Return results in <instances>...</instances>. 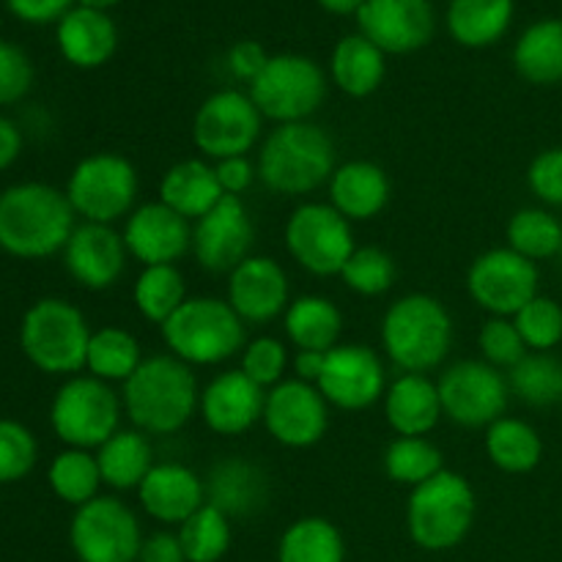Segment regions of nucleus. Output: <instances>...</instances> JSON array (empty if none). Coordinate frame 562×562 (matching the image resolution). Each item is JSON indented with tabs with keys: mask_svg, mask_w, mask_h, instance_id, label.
<instances>
[{
	"mask_svg": "<svg viewBox=\"0 0 562 562\" xmlns=\"http://www.w3.org/2000/svg\"><path fill=\"white\" fill-rule=\"evenodd\" d=\"M263 115L250 99V93H241L228 88L217 91L198 108L192 121V140L203 157L228 159L247 157L261 137Z\"/></svg>",
	"mask_w": 562,
	"mask_h": 562,
	"instance_id": "obj_13",
	"label": "nucleus"
},
{
	"mask_svg": "<svg viewBox=\"0 0 562 562\" xmlns=\"http://www.w3.org/2000/svg\"><path fill=\"white\" fill-rule=\"evenodd\" d=\"M206 486V503L223 510L228 519H247L267 508L269 503V481L261 467L247 459H225L212 467Z\"/></svg>",
	"mask_w": 562,
	"mask_h": 562,
	"instance_id": "obj_27",
	"label": "nucleus"
},
{
	"mask_svg": "<svg viewBox=\"0 0 562 562\" xmlns=\"http://www.w3.org/2000/svg\"><path fill=\"white\" fill-rule=\"evenodd\" d=\"M263 426L269 437L283 448L305 450L324 439L329 428V404L316 384L302 379H283L267 390L263 401Z\"/></svg>",
	"mask_w": 562,
	"mask_h": 562,
	"instance_id": "obj_16",
	"label": "nucleus"
},
{
	"mask_svg": "<svg viewBox=\"0 0 562 562\" xmlns=\"http://www.w3.org/2000/svg\"><path fill=\"white\" fill-rule=\"evenodd\" d=\"M508 387L536 409L562 404V360L549 351H530L508 371Z\"/></svg>",
	"mask_w": 562,
	"mask_h": 562,
	"instance_id": "obj_40",
	"label": "nucleus"
},
{
	"mask_svg": "<svg viewBox=\"0 0 562 562\" xmlns=\"http://www.w3.org/2000/svg\"><path fill=\"white\" fill-rule=\"evenodd\" d=\"M536 261L519 256L510 247L481 252L467 272V291L472 302L488 316L514 318L521 307L538 296Z\"/></svg>",
	"mask_w": 562,
	"mask_h": 562,
	"instance_id": "obj_14",
	"label": "nucleus"
},
{
	"mask_svg": "<svg viewBox=\"0 0 562 562\" xmlns=\"http://www.w3.org/2000/svg\"><path fill=\"white\" fill-rule=\"evenodd\" d=\"M69 543L80 562H137L143 547L140 521L119 497L99 494L75 510Z\"/></svg>",
	"mask_w": 562,
	"mask_h": 562,
	"instance_id": "obj_12",
	"label": "nucleus"
},
{
	"mask_svg": "<svg viewBox=\"0 0 562 562\" xmlns=\"http://www.w3.org/2000/svg\"><path fill=\"white\" fill-rule=\"evenodd\" d=\"M340 280L360 296H382L395 283V261L382 247H357L346 261Z\"/></svg>",
	"mask_w": 562,
	"mask_h": 562,
	"instance_id": "obj_44",
	"label": "nucleus"
},
{
	"mask_svg": "<svg viewBox=\"0 0 562 562\" xmlns=\"http://www.w3.org/2000/svg\"><path fill=\"white\" fill-rule=\"evenodd\" d=\"M514 324L530 351H552L562 344V305L552 296L538 294L527 302L514 316Z\"/></svg>",
	"mask_w": 562,
	"mask_h": 562,
	"instance_id": "obj_45",
	"label": "nucleus"
},
{
	"mask_svg": "<svg viewBox=\"0 0 562 562\" xmlns=\"http://www.w3.org/2000/svg\"><path fill=\"white\" fill-rule=\"evenodd\" d=\"M252 239L256 228L250 212L245 201L234 195H225L212 212L192 225V252L198 263L214 274H231L241 261H247Z\"/></svg>",
	"mask_w": 562,
	"mask_h": 562,
	"instance_id": "obj_18",
	"label": "nucleus"
},
{
	"mask_svg": "<svg viewBox=\"0 0 562 562\" xmlns=\"http://www.w3.org/2000/svg\"><path fill=\"white\" fill-rule=\"evenodd\" d=\"M269 55L263 53V47L258 42H239L231 47L228 53V69L236 80L252 82L267 66Z\"/></svg>",
	"mask_w": 562,
	"mask_h": 562,
	"instance_id": "obj_52",
	"label": "nucleus"
},
{
	"mask_svg": "<svg viewBox=\"0 0 562 562\" xmlns=\"http://www.w3.org/2000/svg\"><path fill=\"white\" fill-rule=\"evenodd\" d=\"M225 198L214 165L206 159H181L165 170L159 181V201L190 223H198Z\"/></svg>",
	"mask_w": 562,
	"mask_h": 562,
	"instance_id": "obj_28",
	"label": "nucleus"
},
{
	"mask_svg": "<svg viewBox=\"0 0 562 562\" xmlns=\"http://www.w3.org/2000/svg\"><path fill=\"white\" fill-rule=\"evenodd\" d=\"M505 234L510 250L530 261H547L562 250V225L547 209H519Z\"/></svg>",
	"mask_w": 562,
	"mask_h": 562,
	"instance_id": "obj_43",
	"label": "nucleus"
},
{
	"mask_svg": "<svg viewBox=\"0 0 562 562\" xmlns=\"http://www.w3.org/2000/svg\"><path fill=\"white\" fill-rule=\"evenodd\" d=\"M119 44L113 20L97 9H71L58 25V47L71 66L97 69L108 64Z\"/></svg>",
	"mask_w": 562,
	"mask_h": 562,
	"instance_id": "obj_29",
	"label": "nucleus"
},
{
	"mask_svg": "<svg viewBox=\"0 0 562 562\" xmlns=\"http://www.w3.org/2000/svg\"><path fill=\"white\" fill-rule=\"evenodd\" d=\"M137 562H187L184 549L176 532H154V536L143 538L140 554Z\"/></svg>",
	"mask_w": 562,
	"mask_h": 562,
	"instance_id": "obj_53",
	"label": "nucleus"
},
{
	"mask_svg": "<svg viewBox=\"0 0 562 562\" xmlns=\"http://www.w3.org/2000/svg\"><path fill=\"white\" fill-rule=\"evenodd\" d=\"M258 179L278 195H307L329 184L335 173V143L313 121L278 124L258 151Z\"/></svg>",
	"mask_w": 562,
	"mask_h": 562,
	"instance_id": "obj_3",
	"label": "nucleus"
},
{
	"mask_svg": "<svg viewBox=\"0 0 562 562\" xmlns=\"http://www.w3.org/2000/svg\"><path fill=\"white\" fill-rule=\"evenodd\" d=\"M329 406L344 412H362L384 398L387 371L371 346L338 344L327 351L324 371L316 382Z\"/></svg>",
	"mask_w": 562,
	"mask_h": 562,
	"instance_id": "obj_17",
	"label": "nucleus"
},
{
	"mask_svg": "<svg viewBox=\"0 0 562 562\" xmlns=\"http://www.w3.org/2000/svg\"><path fill=\"white\" fill-rule=\"evenodd\" d=\"M382 346L404 373H428L453 349V318L431 294H406L382 318Z\"/></svg>",
	"mask_w": 562,
	"mask_h": 562,
	"instance_id": "obj_4",
	"label": "nucleus"
},
{
	"mask_svg": "<svg viewBox=\"0 0 562 562\" xmlns=\"http://www.w3.org/2000/svg\"><path fill=\"white\" fill-rule=\"evenodd\" d=\"M137 313L146 322L162 327L190 296H187L184 274L176 269V263H159V267H143L137 274L135 289H132Z\"/></svg>",
	"mask_w": 562,
	"mask_h": 562,
	"instance_id": "obj_37",
	"label": "nucleus"
},
{
	"mask_svg": "<svg viewBox=\"0 0 562 562\" xmlns=\"http://www.w3.org/2000/svg\"><path fill=\"white\" fill-rule=\"evenodd\" d=\"M64 192L77 217L113 225L135 212L140 181L130 159L113 151H97L75 165Z\"/></svg>",
	"mask_w": 562,
	"mask_h": 562,
	"instance_id": "obj_9",
	"label": "nucleus"
},
{
	"mask_svg": "<svg viewBox=\"0 0 562 562\" xmlns=\"http://www.w3.org/2000/svg\"><path fill=\"white\" fill-rule=\"evenodd\" d=\"M357 22L362 36L393 55L415 53L434 36V9L428 0H366L357 11Z\"/></svg>",
	"mask_w": 562,
	"mask_h": 562,
	"instance_id": "obj_20",
	"label": "nucleus"
},
{
	"mask_svg": "<svg viewBox=\"0 0 562 562\" xmlns=\"http://www.w3.org/2000/svg\"><path fill=\"white\" fill-rule=\"evenodd\" d=\"M38 445L31 428L0 417V483H20L36 467Z\"/></svg>",
	"mask_w": 562,
	"mask_h": 562,
	"instance_id": "obj_46",
	"label": "nucleus"
},
{
	"mask_svg": "<svg viewBox=\"0 0 562 562\" xmlns=\"http://www.w3.org/2000/svg\"><path fill=\"white\" fill-rule=\"evenodd\" d=\"M47 483L60 503L75 505V508L91 503L99 497V486H102L97 456L91 450L66 448L49 464Z\"/></svg>",
	"mask_w": 562,
	"mask_h": 562,
	"instance_id": "obj_39",
	"label": "nucleus"
},
{
	"mask_svg": "<svg viewBox=\"0 0 562 562\" xmlns=\"http://www.w3.org/2000/svg\"><path fill=\"white\" fill-rule=\"evenodd\" d=\"M514 66L532 86L562 82V20H541L527 27L516 42Z\"/></svg>",
	"mask_w": 562,
	"mask_h": 562,
	"instance_id": "obj_33",
	"label": "nucleus"
},
{
	"mask_svg": "<svg viewBox=\"0 0 562 562\" xmlns=\"http://www.w3.org/2000/svg\"><path fill=\"white\" fill-rule=\"evenodd\" d=\"M318 3L333 14H351V11H360L366 0H318Z\"/></svg>",
	"mask_w": 562,
	"mask_h": 562,
	"instance_id": "obj_57",
	"label": "nucleus"
},
{
	"mask_svg": "<svg viewBox=\"0 0 562 562\" xmlns=\"http://www.w3.org/2000/svg\"><path fill=\"white\" fill-rule=\"evenodd\" d=\"M346 543L338 527L322 516L289 525L278 547V562H344Z\"/></svg>",
	"mask_w": 562,
	"mask_h": 562,
	"instance_id": "obj_36",
	"label": "nucleus"
},
{
	"mask_svg": "<svg viewBox=\"0 0 562 562\" xmlns=\"http://www.w3.org/2000/svg\"><path fill=\"white\" fill-rule=\"evenodd\" d=\"M121 401L137 431L146 437H168L192 420L201 404V390L187 362L173 355H154L126 379Z\"/></svg>",
	"mask_w": 562,
	"mask_h": 562,
	"instance_id": "obj_2",
	"label": "nucleus"
},
{
	"mask_svg": "<svg viewBox=\"0 0 562 562\" xmlns=\"http://www.w3.org/2000/svg\"><path fill=\"white\" fill-rule=\"evenodd\" d=\"M477 349H481L483 362H488L497 371H510V368L519 366L530 355L525 338L516 329L514 318L499 316H492L483 324L481 335H477Z\"/></svg>",
	"mask_w": 562,
	"mask_h": 562,
	"instance_id": "obj_47",
	"label": "nucleus"
},
{
	"mask_svg": "<svg viewBox=\"0 0 562 562\" xmlns=\"http://www.w3.org/2000/svg\"><path fill=\"white\" fill-rule=\"evenodd\" d=\"M33 64L16 44L0 42V108L14 104L31 91Z\"/></svg>",
	"mask_w": 562,
	"mask_h": 562,
	"instance_id": "obj_49",
	"label": "nucleus"
},
{
	"mask_svg": "<svg viewBox=\"0 0 562 562\" xmlns=\"http://www.w3.org/2000/svg\"><path fill=\"white\" fill-rule=\"evenodd\" d=\"M384 417L398 437H428L445 417L437 382L426 373H401L384 393Z\"/></svg>",
	"mask_w": 562,
	"mask_h": 562,
	"instance_id": "obj_26",
	"label": "nucleus"
},
{
	"mask_svg": "<svg viewBox=\"0 0 562 562\" xmlns=\"http://www.w3.org/2000/svg\"><path fill=\"white\" fill-rule=\"evenodd\" d=\"M250 99L263 119L278 124H300L327 99V77L316 60L305 55H274L250 82Z\"/></svg>",
	"mask_w": 562,
	"mask_h": 562,
	"instance_id": "obj_10",
	"label": "nucleus"
},
{
	"mask_svg": "<svg viewBox=\"0 0 562 562\" xmlns=\"http://www.w3.org/2000/svg\"><path fill=\"white\" fill-rule=\"evenodd\" d=\"M179 541L187 562H220L231 549V519L214 505L198 508L184 525H179Z\"/></svg>",
	"mask_w": 562,
	"mask_h": 562,
	"instance_id": "obj_42",
	"label": "nucleus"
},
{
	"mask_svg": "<svg viewBox=\"0 0 562 562\" xmlns=\"http://www.w3.org/2000/svg\"><path fill=\"white\" fill-rule=\"evenodd\" d=\"M5 3L25 22H53L69 14L71 0H5Z\"/></svg>",
	"mask_w": 562,
	"mask_h": 562,
	"instance_id": "obj_54",
	"label": "nucleus"
},
{
	"mask_svg": "<svg viewBox=\"0 0 562 562\" xmlns=\"http://www.w3.org/2000/svg\"><path fill=\"white\" fill-rule=\"evenodd\" d=\"M486 456L508 475L532 472L543 459L541 434L519 417H499L486 428Z\"/></svg>",
	"mask_w": 562,
	"mask_h": 562,
	"instance_id": "obj_34",
	"label": "nucleus"
},
{
	"mask_svg": "<svg viewBox=\"0 0 562 562\" xmlns=\"http://www.w3.org/2000/svg\"><path fill=\"white\" fill-rule=\"evenodd\" d=\"M140 508L159 525H184L198 508L206 505V486L184 464H154L137 488Z\"/></svg>",
	"mask_w": 562,
	"mask_h": 562,
	"instance_id": "obj_24",
	"label": "nucleus"
},
{
	"mask_svg": "<svg viewBox=\"0 0 562 562\" xmlns=\"http://www.w3.org/2000/svg\"><path fill=\"white\" fill-rule=\"evenodd\" d=\"M82 5H86V9H97V11H104V9H110V5H115L119 3V0H80Z\"/></svg>",
	"mask_w": 562,
	"mask_h": 562,
	"instance_id": "obj_58",
	"label": "nucleus"
},
{
	"mask_svg": "<svg viewBox=\"0 0 562 562\" xmlns=\"http://www.w3.org/2000/svg\"><path fill=\"white\" fill-rule=\"evenodd\" d=\"M263 401H267V390L258 387L236 368V371L214 376L206 390H201L198 409H201L209 431L220 434V437H239L261 420Z\"/></svg>",
	"mask_w": 562,
	"mask_h": 562,
	"instance_id": "obj_23",
	"label": "nucleus"
},
{
	"mask_svg": "<svg viewBox=\"0 0 562 562\" xmlns=\"http://www.w3.org/2000/svg\"><path fill=\"white\" fill-rule=\"evenodd\" d=\"M329 71H333V80L340 91L355 99H366L382 86L387 66H384L382 49L371 38L357 33V36L340 38L333 53Z\"/></svg>",
	"mask_w": 562,
	"mask_h": 562,
	"instance_id": "obj_32",
	"label": "nucleus"
},
{
	"mask_svg": "<svg viewBox=\"0 0 562 562\" xmlns=\"http://www.w3.org/2000/svg\"><path fill=\"white\" fill-rule=\"evenodd\" d=\"M439 401L448 420L461 428H488L508 406V379L483 360H461L439 376Z\"/></svg>",
	"mask_w": 562,
	"mask_h": 562,
	"instance_id": "obj_15",
	"label": "nucleus"
},
{
	"mask_svg": "<svg viewBox=\"0 0 562 562\" xmlns=\"http://www.w3.org/2000/svg\"><path fill=\"white\" fill-rule=\"evenodd\" d=\"M324 360H327V351H296L294 357L296 379H302V382L307 384H316L324 371Z\"/></svg>",
	"mask_w": 562,
	"mask_h": 562,
	"instance_id": "obj_56",
	"label": "nucleus"
},
{
	"mask_svg": "<svg viewBox=\"0 0 562 562\" xmlns=\"http://www.w3.org/2000/svg\"><path fill=\"white\" fill-rule=\"evenodd\" d=\"M228 305L245 324H269L289 311V274L274 258L250 256L228 274Z\"/></svg>",
	"mask_w": 562,
	"mask_h": 562,
	"instance_id": "obj_22",
	"label": "nucleus"
},
{
	"mask_svg": "<svg viewBox=\"0 0 562 562\" xmlns=\"http://www.w3.org/2000/svg\"><path fill=\"white\" fill-rule=\"evenodd\" d=\"M124 234L113 225L82 223L71 231L64 247V267L75 283L88 291H108L121 280L126 269Z\"/></svg>",
	"mask_w": 562,
	"mask_h": 562,
	"instance_id": "obj_19",
	"label": "nucleus"
},
{
	"mask_svg": "<svg viewBox=\"0 0 562 562\" xmlns=\"http://www.w3.org/2000/svg\"><path fill=\"white\" fill-rule=\"evenodd\" d=\"M140 344L124 327H102L91 335L86 368L102 382H126L140 368Z\"/></svg>",
	"mask_w": 562,
	"mask_h": 562,
	"instance_id": "obj_38",
	"label": "nucleus"
},
{
	"mask_svg": "<svg viewBox=\"0 0 562 562\" xmlns=\"http://www.w3.org/2000/svg\"><path fill=\"white\" fill-rule=\"evenodd\" d=\"M99 472H102L104 486L115 492H137L146 475L151 472L154 461L151 442L137 428H121L115 431L102 448L97 450Z\"/></svg>",
	"mask_w": 562,
	"mask_h": 562,
	"instance_id": "obj_30",
	"label": "nucleus"
},
{
	"mask_svg": "<svg viewBox=\"0 0 562 562\" xmlns=\"http://www.w3.org/2000/svg\"><path fill=\"white\" fill-rule=\"evenodd\" d=\"M91 327L71 302L44 296L33 302L20 324V349L33 368L49 376H77L86 368Z\"/></svg>",
	"mask_w": 562,
	"mask_h": 562,
	"instance_id": "obj_6",
	"label": "nucleus"
},
{
	"mask_svg": "<svg viewBox=\"0 0 562 562\" xmlns=\"http://www.w3.org/2000/svg\"><path fill=\"white\" fill-rule=\"evenodd\" d=\"M283 327L296 351H329L344 333V313L327 296L305 294L283 313Z\"/></svg>",
	"mask_w": 562,
	"mask_h": 562,
	"instance_id": "obj_31",
	"label": "nucleus"
},
{
	"mask_svg": "<svg viewBox=\"0 0 562 562\" xmlns=\"http://www.w3.org/2000/svg\"><path fill=\"white\" fill-rule=\"evenodd\" d=\"M285 366H289V349L278 338L263 335L241 349L239 371L263 390H272L274 384L283 382Z\"/></svg>",
	"mask_w": 562,
	"mask_h": 562,
	"instance_id": "obj_48",
	"label": "nucleus"
},
{
	"mask_svg": "<svg viewBox=\"0 0 562 562\" xmlns=\"http://www.w3.org/2000/svg\"><path fill=\"white\" fill-rule=\"evenodd\" d=\"M77 214L64 190L22 181L0 192V250L22 261L64 252Z\"/></svg>",
	"mask_w": 562,
	"mask_h": 562,
	"instance_id": "obj_1",
	"label": "nucleus"
},
{
	"mask_svg": "<svg viewBox=\"0 0 562 562\" xmlns=\"http://www.w3.org/2000/svg\"><path fill=\"white\" fill-rule=\"evenodd\" d=\"M475 488L459 472L442 470L431 481L412 488L406 503V530L415 547L426 552H450L475 525Z\"/></svg>",
	"mask_w": 562,
	"mask_h": 562,
	"instance_id": "obj_5",
	"label": "nucleus"
},
{
	"mask_svg": "<svg viewBox=\"0 0 562 562\" xmlns=\"http://www.w3.org/2000/svg\"><path fill=\"white\" fill-rule=\"evenodd\" d=\"M124 401L97 376H69L49 406V426L66 448L99 450L121 431Z\"/></svg>",
	"mask_w": 562,
	"mask_h": 562,
	"instance_id": "obj_8",
	"label": "nucleus"
},
{
	"mask_svg": "<svg viewBox=\"0 0 562 562\" xmlns=\"http://www.w3.org/2000/svg\"><path fill=\"white\" fill-rule=\"evenodd\" d=\"M214 173H217V181L225 195L241 198V192L250 190L252 181H256L258 168L247 157H228L214 162Z\"/></svg>",
	"mask_w": 562,
	"mask_h": 562,
	"instance_id": "obj_51",
	"label": "nucleus"
},
{
	"mask_svg": "<svg viewBox=\"0 0 562 562\" xmlns=\"http://www.w3.org/2000/svg\"><path fill=\"white\" fill-rule=\"evenodd\" d=\"M445 470L442 450L426 437H398L384 450V472L401 486H420Z\"/></svg>",
	"mask_w": 562,
	"mask_h": 562,
	"instance_id": "obj_41",
	"label": "nucleus"
},
{
	"mask_svg": "<svg viewBox=\"0 0 562 562\" xmlns=\"http://www.w3.org/2000/svg\"><path fill=\"white\" fill-rule=\"evenodd\" d=\"M285 247L305 272L333 278L344 272L346 261L357 250L351 223L329 203H302L285 223Z\"/></svg>",
	"mask_w": 562,
	"mask_h": 562,
	"instance_id": "obj_11",
	"label": "nucleus"
},
{
	"mask_svg": "<svg viewBox=\"0 0 562 562\" xmlns=\"http://www.w3.org/2000/svg\"><path fill=\"white\" fill-rule=\"evenodd\" d=\"M159 329L170 355L190 368L220 366L247 346L245 322L217 296H190Z\"/></svg>",
	"mask_w": 562,
	"mask_h": 562,
	"instance_id": "obj_7",
	"label": "nucleus"
},
{
	"mask_svg": "<svg viewBox=\"0 0 562 562\" xmlns=\"http://www.w3.org/2000/svg\"><path fill=\"white\" fill-rule=\"evenodd\" d=\"M532 195L547 206H562V146L538 154L527 170Z\"/></svg>",
	"mask_w": 562,
	"mask_h": 562,
	"instance_id": "obj_50",
	"label": "nucleus"
},
{
	"mask_svg": "<svg viewBox=\"0 0 562 562\" xmlns=\"http://www.w3.org/2000/svg\"><path fill=\"white\" fill-rule=\"evenodd\" d=\"M22 151V132L5 115H0V170L11 168Z\"/></svg>",
	"mask_w": 562,
	"mask_h": 562,
	"instance_id": "obj_55",
	"label": "nucleus"
},
{
	"mask_svg": "<svg viewBox=\"0 0 562 562\" xmlns=\"http://www.w3.org/2000/svg\"><path fill=\"white\" fill-rule=\"evenodd\" d=\"M329 206L338 209L349 223L379 217L390 203V179L384 168L368 159H351L335 168L329 179Z\"/></svg>",
	"mask_w": 562,
	"mask_h": 562,
	"instance_id": "obj_25",
	"label": "nucleus"
},
{
	"mask_svg": "<svg viewBox=\"0 0 562 562\" xmlns=\"http://www.w3.org/2000/svg\"><path fill=\"white\" fill-rule=\"evenodd\" d=\"M124 245L143 267L176 263L192 250V223L162 201L146 203L126 217Z\"/></svg>",
	"mask_w": 562,
	"mask_h": 562,
	"instance_id": "obj_21",
	"label": "nucleus"
},
{
	"mask_svg": "<svg viewBox=\"0 0 562 562\" xmlns=\"http://www.w3.org/2000/svg\"><path fill=\"white\" fill-rule=\"evenodd\" d=\"M514 20V0H450V36L464 47L499 42Z\"/></svg>",
	"mask_w": 562,
	"mask_h": 562,
	"instance_id": "obj_35",
	"label": "nucleus"
}]
</instances>
